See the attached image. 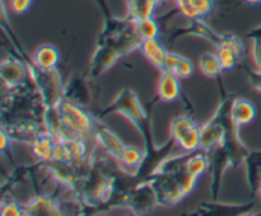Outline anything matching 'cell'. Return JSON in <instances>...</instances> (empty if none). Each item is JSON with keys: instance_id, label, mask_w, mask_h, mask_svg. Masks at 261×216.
<instances>
[{"instance_id": "obj_12", "label": "cell", "mask_w": 261, "mask_h": 216, "mask_svg": "<svg viewBox=\"0 0 261 216\" xmlns=\"http://www.w3.org/2000/svg\"><path fill=\"white\" fill-rule=\"evenodd\" d=\"M0 76L5 89H14L30 79V73L24 61L18 55H10L2 61Z\"/></svg>"}, {"instance_id": "obj_28", "label": "cell", "mask_w": 261, "mask_h": 216, "mask_svg": "<svg viewBox=\"0 0 261 216\" xmlns=\"http://www.w3.org/2000/svg\"><path fill=\"white\" fill-rule=\"evenodd\" d=\"M199 69H200V71L206 76V78L211 79L219 78V75L223 73L221 61H219L217 53L213 52H208L201 55L200 60H199Z\"/></svg>"}, {"instance_id": "obj_31", "label": "cell", "mask_w": 261, "mask_h": 216, "mask_svg": "<svg viewBox=\"0 0 261 216\" xmlns=\"http://www.w3.org/2000/svg\"><path fill=\"white\" fill-rule=\"evenodd\" d=\"M0 213L3 216H23L24 215V210H23V205H20L18 201L9 198L7 200L5 196H3L2 198V207H0Z\"/></svg>"}, {"instance_id": "obj_5", "label": "cell", "mask_w": 261, "mask_h": 216, "mask_svg": "<svg viewBox=\"0 0 261 216\" xmlns=\"http://www.w3.org/2000/svg\"><path fill=\"white\" fill-rule=\"evenodd\" d=\"M142 38L137 33L134 23L127 18H115L114 15L105 19V25L99 33L97 45L111 46L121 56L140 47Z\"/></svg>"}, {"instance_id": "obj_29", "label": "cell", "mask_w": 261, "mask_h": 216, "mask_svg": "<svg viewBox=\"0 0 261 216\" xmlns=\"http://www.w3.org/2000/svg\"><path fill=\"white\" fill-rule=\"evenodd\" d=\"M135 29L142 41L144 40H153V38H158L161 35V27L158 24L157 19L153 17L145 18V19L135 22Z\"/></svg>"}, {"instance_id": "obj_32", "label": "cell", "mask_w": 261, "mask_h": 216, "mask_svg": "<svg viewBox=\"0 0 261 216\" xmlns=\"http://www.w3.org/2000/svg\"><path fill=\"white\" fill-rule=\"evenodd\" d=\"M33 0H10L9 5H10V9L14 14H24V13L28 12V9L31 8L32 5Z\"/></svg>"}, {"instance_id": "obj_16", "label": "cell", "mask_w": 261, "mask_h": 216, "mask_svg": "<svg viewBox=\"0 0 261 216\" xmlns=\"http://www.w3.org/2000/svg\"><path fill=\"white\" fill-rule=\"evenodd\" d=\"M254 208V202L244 203V205H231V203L218 202L213 201L211 202H204L196 207L195 215H205V216H233V215H249L250 211Z\"/></svg>"}, {"instance_id": "obj_38", "label": "cell", "mask_w": 261, "mask_h": 216, "mask_svg": "<svg viewBox=\"0 0 261 216\" xmlns=\"http://www.w3.org/2000/svg\"><path fill=\"white\" fill-rule=\"evenodd\" d=\"M153 3H154V5L155 7H161V5H163V4H166V3L168 2V0H152Z\"/></svg>"}, {"instance_id": "obj_22", "label": "cell", "mask_w": 261, "mask_h": 216, "mask_svg": "<svg viewBox=\"0 0 261 216\" xmlns=\"http://www.w3.org/2000/svg\"><path fill=\"white\" fill-rule=\"evenodd\" d=\"M140 52L143 53L145 58L152 64L158 70L163 71L165 69V61L167 57L168 51L161 42L160 38H153V40L142 41L139 47Z\"/></svg>"}, {"instance_id": "obj_13", "label": "cell", "mask_w": 261, "mask_h": 216, "mask_svg": "<svg viewBox=\"0 0 261 216\" xmlns=\"http://www.w3.org/2000/svg\"><path fill=\"white\" fill-rule=\"evenodd\" d=\"M24 215L27 216H63L64 211L60 198L48 193H38L25 203H23Z\"/></svg>"}, {"instance_id": "obj_10", "label": "cell", "mask_w": 261, "mask_h": 216, "mask_svg": "<svg viewBox=\"0 0 261 216\" xmlns=\"http://www.w3.org/2000/svg\"><path fill=\"white\" fill-rule=\"evenodd\" d=\"M217 56L223 71L233 70L241 63L245 55V46L241 38L234 35H222V38L216 45Z\"/></svg>"}, {"instance_id": "obj_33", "label": "cell", "mask_w": 261, "mask_h": 216, "mask_svg": "<svg viewBox=\"0 0 261 216\" xmlns=\"http://www.w3.org/2000/svg\"><path fill=\"white\" fill-rule=\"evenodd\" d=\"M244 69V73H246L247 78H249L250 84H251L252 88L255 90H257L259 93H261V71H254V70H250L247 66H242Z\"/></svg>"}, {"instance_id": "obj_20", "label": "cell", "mask_w": 261, "mask_h": 216, "mask_svg": "<svg viewBox=\"0 0 261 216\" xmlns=\"http://www.w3.org/2000/svg\"><path fill=\"white\" fill-rule=\"evenodd\" d=\"M199 36V37H203L205 40H208L209 42L213 43L214 46L219 42V40L222 38V35L217 33L216 30L212 29L204 19H193L189 20V25L185 28H180V29L176 30L172 36H171V41L175 42V40L177 37H181V36Z\"/></svg>"}, {"instance_id": "obj_35", "label": "cell", "mask_w": 261, "mask_h": 216, "mask_svg": "<svg viewBox=\"0 0 261 216\" xmlns=\"http://www.w3.org/2000/svg\"><path fill=\"white\" fill-rule=\"evenodd\" d=\"M247 38H251V40H261V25L260 27L254 28L252 30H250L247 33Z\"/></svg>"}, {"instance_id": "obj_3", "label": "cell", "mask_w": 261, "mask_h": 216, "mask_svg": "<svg viewBox=\"0 0 261 216\" xmlns=\"http://www.w3.org/2000/svg\"><path fill=\"white\" fill-rule=\"evenodd\" d=\"M96 117L83 106L64 98L55 108H46L42 122L46 131L55 140H93V126Z\"/></svg>"}, {"instance_id": "obj_15", "label": "cell", "mask_w": 261, "mask_h": 216, "mask_svg": "<svg viewBox=\"0 0 261 216\" xmlns=\"http://www.w3.org/2000/svg\"><path fill=\"white\" fill-rule=\"evenodd\" d=\"M121 57L119 52L111 46L97 45L93 55L91 58V65H89V78L97 79L109 71Z\"/></svg>"}, {"instance_id": "obj_6", "label": "cell", "mask_w": 261, "mask_h": 216, "mask_svg": "<svg viewBox=\"0 0 261 216\" xmlns=\"http://www.w3.org/2000/svg\"><path fill=\"white\" fill-rule=\"evenodd\" d=\"M232 101L233 97L224 96L214 116L200 126V150L211 152L223 144L227 132L233 124L231 118Z\"/></svg>"}, {"instance_id": "obj_27", "label": "cell", "mask_w": 261, "mask_h": 216, "mask_svg": "<svg viewBox=\"0 0 261 216\" xmlns=\"http://www.w3.org/2000/svg\"><path fill=\"white\" fill-rule=\"evenodd\" d=\"M54 145H55V139L47 131H45L30 146L32 150V154L35 155L38 162H51L53 160Z\"/></svg>"}, {"instance_id": "obj_9", "label": "cell", "mask_w": 261, "mask_h": 216, "mask_svg": "<svg viewBox=\"0 0 261 216\" xmlns=\"http://www.w3.org/2000/svg\"><path fill=\"white\" fill-rule=\"evenodd\" d=\"M2 129L7 131L12 141L31 145L40 135L46 131L42 121L37 119H14L2 122Z\"/></svg>"}, {"instance_id": "obj_21", "label": "cell", "mask_w": 261, "mask_h": 216, "mask_svg": "<svg viewBox=\"0 0 261 216\" xmlns=\"http://www.w3.org/2000/svg\"><path fill=\"white\" fill-rule=\"evenodd\" d=\"M244 163L250 191L252 195L259 193L261 198V150H250Z\"/></svg>"}, {"instance_id": "obj_30", "label": "cell", "mask_w": 261, "mask_h": 216, "mask_svg": "<svg viewBox=\"0 0 261 216\" xmlns=\"http://www.w3.org/2000/svg\"><path fill=\"white\" fill-rule=\"evenodd\" d=\"M194 70H195L194 64L188 57H184L181 55L177 56V60L172 68V73H175L180 79H188L193 75Z\"/></svg>"}, {"instance_id": "obj_25", "label": "cell", "mask_w": 261, "mask_h": 216, "mask_svg": "<svg viewBox=\"0 0 261 216\" xmlns=\"http://www.w3.org/2000/svg\"><path fill=\"white\" fill-rule=\"evenodd\" d=\"M32 61L38 69L42 70H53L58 68L60 63V52L53 45H42L35 51Z\"/></svg>"}, {"instance_id": "obj_7", "label": "cell", "mask_w": 261, "mask_h": 216, "mask_svg": "<svg viewBox=\"0 0 261 216\" xmlns=\"http://www.w3.org/2000/svg\"><path fill=\"white\" fill-rule=\"evenodd\" d=\"M157 205V198L153 190L145 180H142L135 183L121 197L117 198L112 208L126 207L135 215H143L149 212Z\"/></svg>"}, {"instance_id": "obj_17", "label": "cell", "mask_w": 261, "mask_h": 216, "mask_svg": "<svg viewBox=\"0 0 261 216\" xmlns=\"http://www.w3.org/2000/svg\"><path fill=\"white\" fill-rule=\"evenodd\" d=\"M176 9L188 20L205 19L216 9L214 0H173Z\"/></svg>"}, {"instance_id": "obj_24", "label": "cell", "mask_w": 261, "mask_h": 216, "mask_svg": "<svg viewBox=\"0 0 261 216\" xmlns=\"http://www.w3.org/2000/svg\"><path fill=\"white\" fill-rule=\"evenodd\" d=\"M64 98L86 107L91 102V89L86 80L82 78H73L64 89Z\"/></svg>"}, {"instance_id": "obj_1", "label": "cell", "mask_w": 261, "mask_h": 216, "mask_svg": "<svg viewBox=\"0 0 261 216\" xmlns=\"http://www.w3.org/2000/svg\"><path fill=\"white\" fill-rule=\"evenodd\" d=\"M110 113L121 114L122 117L129 119L133 125L138 129L142 137L144 139V162L140 168L139 174L137 175L138 182H142L145 178L149 177L155 168L170 155L172 146L176 144L172 137L167 141L165 146L157 147L153 141L152 135V119L149 113L145 111L143 104L140 103L137 94L129 88H125L120 91L114 99V102L109 104L103 111L101 112V116H106Z\"/></svg>"}, {"instance_id": "obj_4", "label": "cell", "mask_w": 261, "mask_h": 216, "mask_svg": "<svg viewBox=\"0 0 261 216\" xmlns=\"http://www.w3.org/2000/svg\"><path fill=\"white\" fill-rule=\"evenodd\" d=\"M14 47L17 50L18 56L27 65L31 81L37 88L45 109L58 107L59 103L64 99V89H65V85H64L63 80H61V75L59 74L58 69H53V70L38 69L33 64V61L28 57L27 52L23 51L22 46L19 43L15 42Z\"/></svg>"}, {"instance_id": "obj_26", "label": "cell", "mask_w": 261, "mask_h": 216, "mask_svg": "<svg viewBox=\"0 0 261 216\" xmlns=\"http://www.w3.org/2000/svg\"><path fill=\"white\" fill-rule=\"evenodd\" d=\"M155 5L152 0H126V18L133 23L153 17Z\"/></svg>"}, {"instance_id": "obj_18", "label": "cell", "mask_w": 261, "mask_h": 216, "mask_svg": "<svg viewBox=\"0 0 261 216\" xmlns=\"http://www.w3.org/2000/svg\"><path fill=\"white\" fill-rule=\"evenodd\" d=\"M182 96L180 78L172 71H162L157 85V99L165 103L176 101Z\"/></svg>"}, {"instance_id": "obj_2", "label": "cell", "mask_w": 261, "mask_h": 216, "mask_svg": "<svg viewBox=\"0 0 261 216\" xmlns=\"http://www.w3.org/2000/svg\"><path fill=\"white\" fill-rule=\"evenodd\" d=\"M186 155L167 157L154 172L145 178V182L154 192L157 203L171 207L180 203L196 187L198 178L191 175L186 168Z\"/></svg>"}, {"instance_id": "obj_8", "label": "cell", "mask_w": 261, "mask_h": 216, "mask_svg": "<svg viewBox=\"0 0 261 216\" xmlns=\"http://www.w3.org/2000/svg\"><path fill=\"white\" fill-rule=\"evenodd\" d=\"M170 137L184 152H194L200 150V126L191 117L178 116L170 125Z\"/></svg>"}, {"instance_id": "obj_36", "label": "cell", "mask_w": 261, "mask_h": 216, "mask_svg": "<svg viewBox=\"0 0 261 216\" xmlns=\"http://www.w3.org/2000/svg\"><path fill=\"white\" fill-rule=\"evenodd\" d=\"M96 2H97V4L99 5V8H101L102 12H103L105 19H106V18L111 17V14H110V10H109V8H107V5H106V3H105V0H96Z\"/></svg>"}, {"instance_id": "obj_14", "label": "cell", "mask_w": 261, "mask_h": 216, "mask_svg": "<svg viewBox=\"0 0 261 216\" xmlns=\"http://www.w3.org/2000/svg\"><path fill=\"white\" fill-rule=\"evenodd\" d=\"M93 140L97 146H98V149L103 150L106 154L114 158L115 162L120 159L125 149V144L122 142V140L112 130H110L99 118H96V121H94Z\"/></svg>"}, {"instance_id": "obj_34", "label": "cell", "mask_w": 261, "mask_h": 216, "mask_svg": "<svg viewBox=\"0 0 261 216\" xmlns=\"http://www.w3.org/2000/svg\"><path fill=\"white\" fill-rule=\"evenodd\" d=\"M252 57L257 70L261 71V40H252Z\"/></svg>"}, {"instance_id": "obj_23", "label": "cell", "mask_w": 261, "mask_h": 216, "mask_svg": "<svg viewBox=\"0 0 261 216\" xmlns=\"http://www.w3.org/2000/svg\"><path fill=\"white\" fill-rule=\"evenodd\" d=\"M256 107L245 98H233L231 104V118L239 127L246 126L256 118Z\"/></svg>"}, {"instance_id": "obj_37", "label": "cell", "mask_w": 261, "mask_h": 216, "mask_svg": "<svg viewBox=\"0 0 261 216\" xmlns=\"http://www.w3.org/2000/svg\"><path fill=\"white\" fill-rule=\"evenodd\" d=\"M245 3H246V4H249V5H259V4H261V0H244Z\"/></svg>"}, {"instance_id": "obj_19", "label": "cell", "mask_w": 261, "mask_h": 216, "mask_svg": "<svg viewBox=\"0 0 261 216\" xmlns=\"http://www.w3.org/2000/svg\"><path fill=\"white\" fill-rule=\"evenodd\" d=\"M144 150H140L138 147L132 146V145H125L124 151H122L121 157L117 160L116 164L122 172L137 178L143 165V162H144Z\"/></svg>"}, {"instance_id": "obj_11", "label": "cell", "mask_w": 261, "mask_h": 216, "mask_svg": "<svg viewBox=\"0 0 261 216\" xmlns=\"http://www.w3.org/2000/svg\"><path fill=\"white\" fill-rule=\"evenodd\" d=\"M209 160V170H211V192H212V200L217 201L219 196V191H221L222 184V177H223L224 170L228 167L233 168L232 164V158L229 155L228 150L226 149L224 145L216 147L213 151L208 152Z\"/></svg>"}]
</instances>
